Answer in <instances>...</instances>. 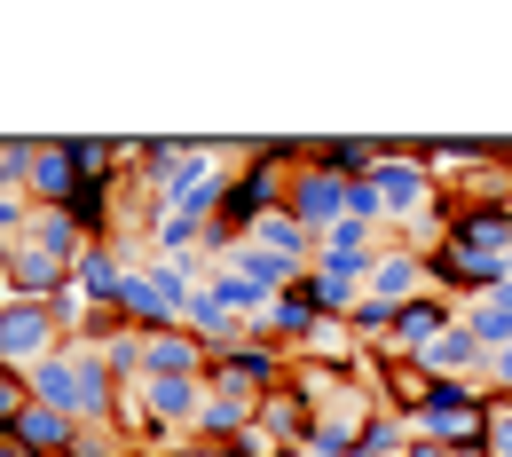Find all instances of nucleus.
I'll return each mask as SVG.
<instances>
[{
    "label": "nucleus",
    "mask_w": 512,
    "mask_h": 457,
    "mask_svg": "<svg viewBox=\"0 0 512 457\" xmlns=\"http://www.w3.org/2000/svg\"><path fill=\"white\" fill-rule=\"evenodd\" d=\"M24 394L48 402V410H64V418H79V426H111V410H119V379H111V363L87 339H71L64 355H48L24 379Z\"/></svg>",
    "instance_id": "obj_1"
},
{
    "label": "nucleus",
    "mask_w": 512,
    "mask_h": 457,
    "mask_svg": "<svg viewBox=\"0 0 512 457\" xmlns=\"http://www.w3.org/2000/svg\"><path fill=\"white\" fill-rule=\"evenodd\" d=\"M71 347V331H64V316H56V300H8L0 308V379H32L48 355H64Z\"/></svg>",
    "instance_id": "obj_2"
},
{
    "label": "nucleus",
    "mask_w": 512,
    "mask_h": 457,
    "mask_svg": "<svg viewBox=\"0 0 512 457\" xmlns=\"http://www.w3.org/2000/svg\"><path fill=\"white\" fill-rule=\"evenodd\" d=\"M410 434H418V442H442V450H457V457H481V442H489V394L434 379L426 410L410 418Z\"/></svg>",
    "instance_id": "obj_3"
},
{
    "label": "nucleus",
    "mask_w": 512,
    "mask_h": 457,
    "mask_svg": "<svg viewBox=\"0 0 512 457\" xmlns=\"http://www.w3.org/2000/svg\"><path fill=\"white\" fill-rule=\"evenodd\" d=\"M284 379H292V355H284L276 339H260V331H245L237 347H221V355L205 363V387L237 394V402H268Z\"/></svg>",
    "instance_id": "obj_4"
},
{
    "label": "nucleus",
    "mask_w": 512,
    "mask_h": 457,
    "mask_svg": "<svg viewBox=\"0 0 512 457\" xmlns=\"http://www.w3.org/2000/svg\"><path fill=\"white\" fill-rule=\"evenodd\" d=\"M197 276L205 268H174V261H142L127 284V300H119V324L127 331H174L182 324V308H190Z\"/></svg>",
    "instance_id": "obj_5"
},
{
    "label": "nucleus",
    "mask_w": 512,
    "mask_h": 457,
    "mask_svg": "<svg viewBox=\"0 0 512 457\" xmlns=\"http://www.w3.org/2000/svg\"><path fill=\"white\" fill-rule=\"evenodd\" d=\"M347 190H355V182H347V174H339V166H323L316 150H308V158H300V166H292V190H284V213H292V221H300V229H339V221H347Z\"/></svg>",
    "instance_id": "obj_6"
},
{
    "label": "nucleus",
    "mask_w": 512,
    "mask_h": 457,
    "mask_svg": "<svg viewBox=\"0 0 512 457\" xmlns=\"http://www.w3.org/2000/svg\"><path fill=\"white\" fill-rule=\"evenodd\" d=\"M386 253L379 229H363V221H339V229H323L316 237V276L331 284H371V261Z\"/></svg>",
    "instance_id": "obj_7"
},
{
    "label": "nucleus",
    "mask_w": 512,
    "mask_h": 457,
    "mask_svg": "<svg viewBox=\"0 0 512 457\" xmlns=\"http://www.w3.org/2000/svg\"><path fill=\"white\" fill-rule=\"evenodd\" d=\"M253 434H260L276 457H300V450H308V434H316V402L284 379V387H276V394L253 410Z\"/></svg>",
    "instance_id": "obj_8"
},
{
    "label": "nucleus",
    "mask_w": 512,
    "mask_h": 457,
    "mask_svg": "<svg viewBox=\"0 0 512 457\" xmlns=\"http://www.w3.org/2000/svg\"><path fill=\"white\" fill-rule=\"evenodd\" d=\"M426 292H434V276H426V253H418V245H402V237H386V253L371 261V284H363V300L410 308V300H426Z\"/></svg>",
    "instance_id": "obj_9"
},
{
    "label": "nucleus",
    "mask_w": 512,
    "mask_h": 457,
    "mask_svg": "<svg viewBox=\"0 0 512 457\" xmlns=\"http://www.w3.org/2000/svg\"><path fill=\"white\" fill-rule=\"evenodd\" d=\"M79 150H71V134H40L32 142V174H24V197L32 205H71L79 197Z\"/></svg>",
    "instance_id": "obj_10"
},
{
    "label": "nucleus",
    "mask_w": 512,
    "mask_h": 457,
    "mask_svg": "<svg viewBox=\"0 0 512 457\" xmlns=\"http://www.w3.org/2000/svg\"><path fill=\"white\" fill-rule=\"evenodd\" d=\"M442 245H457V253H505L512 261V213L505 205H465V197H449Z\"/></svg>",
    "instance_id": "obj_11"
},
{
    "label": "nucleus",
    "mask_w": 512,
    "mask_h": 457,
    "mask_svg": "<svg viewBox=\"0 0 512 457\" xmlns=\"http://www.w3.org/2000/svg\"><path fill=\"white\" fill-rule=\"evenodd\" d=\"M71 268L79 261H56V253H40V245H8V292H16V300H64Z\"/></svg>",
    "instance_id": "obj_12"
},
{
    "label": "nucleus",
    "mask_w": 512,
    "mask_h": 457,
    "mask_svg": "<svg viewBox=\"0 0 512 457\" xmlns=\"http://www.w3.org/2000/svg\"><path fill=\"white\" fill-rule=\"evenodd\" d=\"M16 245H40V253H56V261H87V229L71 221V205H32V221H24V237Z\"/></svg>",
    "instance_id": "obj_13"
},
{
    "label": "nucleus",
    "mask_w": 512,
    "mask_h": 457,
    "mask_svg": "<svg viewBox=\"0 0 512 457\" xmlns=\"http://www.w3.org/2000/svg\"><path fill=\"white\" fill-rule=\"evenodd\" d=\"M79 434H87V426L64 418V410H48V402H24V418H16V442H24L32 457H71Z\"/></svg>",
    "instance_id": "obj_14"
},
{
    "label": "nucleus",
    "mask_w": 512,
    "mask_h": 457,
    "mask_svg": "<svg viewBox=\"0 0 512 457\" xmlns=\"http://www.w3.org/2000/svg\"><path fill=\"white\" fill-rule=\"evenodd\" d=\"M253 245H268V253H284V261H300V268H316V229H300L292 213H268L253 229Z\"/></svg>",
    "instance_id": "obj_15"
},
{
    "label": "nucleus",
    "mask_w": 512,
    "mask_h": 457,
    "mask_svg": "<svg viewBox=\"0 0 512 457\" xmlns=\"http://www.w3.org/2000/svg\"><path fill=\"white\" fill-rule=\"evenodd\" d=\"M465 331H473V339L489 347V363H497V355L512 347V308L489 292V300H473V308H465Z\"/></svg>",
    "instance_id": "obj_16"
},
{
    "label": "nucleus",
    "mask_w": 512,
    "mask_h": 457,
    "mask_svg": "<svg viewBox=\"0 0 512 457\" xmlns=\"http://www.w3.org/2000/svg\"><path fill=\"white\" fill-rule=\"evenodd\" d=\"M402 450H410V426H402L394 410H379V418L355 434V457H402Z\"/></svg>",
    "instance_id": "obj_17"
},
{
    "label": "nucleus",
    "mask_w": 512,
    "mask_h": 457,
    "mask_svg": "<svg viewBox=\"0 0 512 457\" xmlns=\"http://www.w3.org/2000/svg\"><path fill=\"white\" fill-rule=\"evenodd\" d=\"M481 457H512V402L505 394H489V442H481Z\"/></svg>",
    "instance_id": "obj_18"
},
{
    "label": "nucleus",
    "mask_w": 512,
    "mask_h": 457,
    "mask_svg": "<svg viewBox=\"0 0 512 457\" xmlns=\"http://www.w3.org/2000/svg\"><path fill=\"white\" fill-rule=\"evenodd\" d=\"M24 402H32V394L16 387V379H0V442L16 434V418H24Z\"/></svg>",
    "instance_id": "obj_19"
},
{
    "label": "nucleus",
    "mask_w": 512,
    "mask_h": 457,
    "mask_svg": "<svg viewBox=\"0 0 512 457\" xmlns=\"http://www.w3.org/2000/svg\"><path fill=\"white\" fill-rule=\"evenodd\" d=\"M489 394H512V347L497 355V363H489Z\"/></svg>",
    "instance_id": "obj_20"
},
{
    "label": "nucleus",
    "mask_w": 512,
    "mask_h": 457,
    "mask_svg": "<svg viewBox=\"0 0 512 457\" xmlns=\"http://www.w3.org/2000/svg\"><path fill=\"white\" fill-rule=\"evenodd\" d=\"M8 300H16V292H8V253H0V308H8Z\"/></svg>",
    "instance_id": "obj_21"
},
{
    "label": "nucleus",
    "mask_w": 512,
    "mask_h": 457,
    "mask_svg": "<svg viewBox=\"0 0 512 457\" xmlns=\"http://www.w3.org/2000/svg\"><path fill=\"white\" fill-rule=\"evenodd\" d=\"M205 457H221V450H205Z\"/></svg>",
    "instance_id": "obj_22"
},
{
    "label": "nucleus",
    "mask_w": 512,
    "mask_h": 457,
    "mask_svg": "<svg viewBox=\"0 0 512 457\" xmlns=\"http://www.w3.org/2000/svg\"><path fill=\"white\" fill-rule=\"evenodd\" d=\"M505 213H512V197H505Z\"/></svg>",
    "instance_id": "obj_23"
}]
</instances>
